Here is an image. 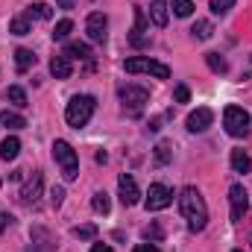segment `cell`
I'll use <instances>...</instances> for the list:
<instances>
[{
  "label": "cell",
  "mask_w": 252,
  "mask_h": 252,
  "mask_svg": "<svg viewBox=\"0 0 252 252\" xmlns=\"http://www.w3.org/2000/svg\"><path fill=\"white\" fill-rule=\"evenodd\" d=\"M179 211L188 220L190 232H202L205 229V223H208V205H205L202 193L196 188H190V185L182 188V193H179Z\"/></svg>",
  "instance_id": "obj_1"
},
{
  "label": "cell",
  "mask_w": 252,
  "mask_h": 252,
  "mask_svg": "<svg viewBox=\"0 0 252 252\" xmlns=\"http://www.w3.org/2000/svg\"><path fill=\"white\" fill-rule=\"evenodd\" d=\"M94 109H97V100L91 94H76V97H70V103L64 109V121L73 126V129H82V126L91 121Z\"/></svg>",
  "instance_id": "obj_2"
},
{
  "label": "cell",
  "mask_w": 252,
  "mask_h": 252,
  "mask_svg": "<svg viewBox=\"0 0 252 252\" xmlns=\"http://www.w3.org/2000/svg\"><path fill=\"white\" fill-rule=\"evenodd\" d=\"M53 158L56 164L62 167L64 182H73L79 176V158H76V150L67 144V141H53Z\"/></svg>",
  "instance_id": "obj_3"
},
{
  "label": "cell",
  "mask_w": 252,
  "mask_h": 252,
  "mask_svg": "<svg viewBox=\"0 0 252 252\" xmlns=\"http://www.w3.org/2000/svg\"><path fill=\"white\" fill-rule=\"evenodd\" d=\"M121 103H124V112L129 118H138L144 112V106L150 103V91L141 88V85H124L121 88Z\"/></svg>",
  "instance_id": "obj_4"
},
{
  "label": "cell",
  "mask_w": 252,
  "mask_h": 252,
  "mask_svg": "<svg viewBox=\"0 0 252 252\" xmlns=\"http://www.w3.org/2000/svg\"><path fill=\"white\" fill-rule=\"evenodd\" d=\"M223 126L232 138H247L250 135V112L241 106H226L223 112Z\"/></svg>",
  "instance_id": "obj_5"
},
{
  "label": "cell",
  "mask_w": 252,
  "mask_h": 252,
  "mask_svg": "<svg viewBox=\"0 0 252 252\" xmlns=\"http://www.w3.org/2000/svg\"><path fill=\"white\" fill-rule=\"evenodd\" d=\"M126 73H150V76H156V79H167L170 76V67L164 62H156V59H150V56H132V59H126Z\"/></svg>",
  "instance_id": "obj_6"
},
{
  "label": "cell",
  "mask_w": 252,
  "mask_h": 252,
  "mask_svg": "<svg viewBox=\"0 0 252 252\" xmlns=\"http://www.w3.org/2000/svg\"><path fill=\"white\" fill-rule=\"evenodd\" d=\"M170 202H173V190L167 188V185H161V182L150 185V190H147V199H144L147 211H161V208H167Z\"/></svg>",
  "instance_id": "obj_7"
},
{
  "label": "cell",
  "mask_w": 252,
  "mask_h": 252,
  "mask_svg": "<svg viewBox=\"0 0 252 252\" xmlns=\"http://www.w3.org/2000/svg\"><path fill=\"white\" fill-rule=\"evenodd\" d=\"M229 205H232V220L238 223V220H244V214H247V208H250V193L244 185H232L229 188Z\"/></svg>",
  "instance_id": "obj_8"
},
{
  "label": "cell",
  "mask_w": 252,
  "mask_h": 252,
  "mask_svg": "<svg viewBox=\"0 0 252 252\" xmlns=\"http://www.w3.org/2000/svg\"><path fill=\"white\" fill-rule=\"evenodd\" d=\"M106 30H109V21L103 12H91L88 21H85V32L91 41H106Z\"/></svg>",
  "instance_id": "obj_9"
},
{
  "label": "cell",
  "mask_w": 252,
  "mask_h": 252,
  "mask_svg": "<svg viewBox=\"0 0 252 252\" xmlns=\"http://www.w3.org/2000/svg\"><path fill=\"white\" fill-rule=\"evenodd\" d=\"M147 30H150V21H147V15H144V9H135V27H132V35H129V44H132V47H144V44L150 41V35H147Z\"/></svg>",
  "instance_id": "obj_10"
},
{
  "label": "cell",
  "mask_w": 252,
  "mask_h": 252,
  "mask_svg": "<svg viewBox=\"0 0 252 252\" xmlns=\"http://www.w3.org/2000/svg\"><path fill=\"white\" fill-rule=\"evenodd\" d=\"M118 188H121V202H124L126 208H129V205H138V199H141V190H138L135 179H132L129 173H121V179H118Z\"/></svg>",
  "instance_id": "obj_11"
},
{
  "label": "cell",
  "mask_w": 252,
  "mask_h": 252,
  "mask_svg": "<svg viewBox=\"0 0 252 252\" xmlns=\"http://www.w3.org/2000/svg\"><path fill=\"white\" fill-rule=\"evenodd\" d=\"M211 121H214V112L202 106V109H196V112L188 115V129L190 132H205V129L211 126Z\"/></svg>",
  "instance_id": "obj_12"
},
{
  "label": "cell",
  "mask_w": 252,
  "mask_h": 252,
  "mask_svg": "<svg viewBox=\"0 0 252 252\" xmlns=\"http://www.w3.org/2000/svg\"><path fill=\"white\" fill-rule=\"evenodd\" d=\"M38 193H41V173H32L30 182L21 190V199H24L27 205H30V202H38Z\"/></svg>",
  "instance_id": "obj_13"
},
{
  "label": "cell",
  "mask_w": 252,
  "mask_h": 252,
  "mask_svg": "<svg viewBox=\"0 0 252 252\" xmlns=\"http://www.w3.org/2000/svg\"><path fill=\"white\" fill-rule=\"evenodd\" d=\"M167 9H170L167 0H153V3H150V18H153L156 27H167V18H170Z\"/></svg>",
  "instance_id": "obj_14"
},
{
  "label": "cell",
  "mask_w": 252,
  "mask_h": 252,
  "mask_svg": "<svg viewBox=\"0 0 252 252\" xmlns=\"http://www.w3.org/2000/svg\"><path fill=\"white\" fill-rule=\"evenodd\" d=\"M62 56L85 62V59H91V47H88V44H82V41H70V44H64V53H62Z\"/></svg>",
  "instance_id": "obj_15"
},
{
  "label": "cell",
  "mask_w": 252,
  "mask_h": 252,
  "mask_svg": "<svg viewBox=\"0 0 252 252\" xmlns=\"http://www.w3.org/2000/svg\"><path fill=\"white\" fill-rule=\"evenodd\" d=\"M70 70H73V67H70V59H67V56H53V59H50V73H53L56 79H67Z\"/></svg>",
  "instance_id": "obj_16"
},
{
  "label": "cell",
  "mask_w": 252,
  "mask_h": 252,
  "mask_svg": "<svg viewBox=\"0 0 252 252\" xmlns=\"http://www.w3.org/2000/svg\"><path fill=\"white\" fill-rule=\"evenodd\" d=\"M50 21L53 18V9L47 6V3H30L27 6V21Z\"/></svg>",
  "instance_id": "obj_17"
},
{
  "label": "cell",
  "mask_w": 252,
  "mask_h": 252,
  "mask_svg": "<svg viewBox=\"0 0 252 252\" xmlns=\"http://www.w3.org/2000/svg\"><path fill=\"white\" fill-rule=\"evenodd\" d=\"M18 153H21V141H18L15 135H9V138L0 144V158H3V161H12V158H18Z\"/></svg>",
  "instance_id": "obj_18"
},
{
  "label": "cell",
  "mask_w": 252,
  "mask_h": 252,
  "mask_svg": "<svg viewBox=\"0 0 252 252\" xmlns=\"http://www.w3.org/2000/svg\"><path fill=\"white\" fill-rule=\"evenodd\" d=\"M232 170L235 173H250L252 170V161L244 150H232Z\"/></svg>",
  "instance_id": "obj_19"
},
{
  "label": "cell",
  "mask_w": 252,
  "mask_h": 252,
  "mask_svg": "<svg viewBox=\"0 0 252 252\" xmlns=\"http://www.w3.org/2000/svg\"><path fill=\"white\" fill-rule=\"evenodd\" d=\"M15 64H18V70L24 73V70H30L32 64H35V53L32 50H27V47H18L15 50Z\"/></svg>",
  "instance_id": "obj_20"
},
{
  "label": "cell",
  "mask_w": 252,
  "mask_h": 252,
  "mask_svg": "<svg viewBox=\"0 0 252 252\" xmlns=\"http://www.w3.org/2000/svg\"><path fill=\"white\" fill-rule=\"evenodd\" d=\"M190 32H193V38H199V41H208V38L214 35V27H211V21H196V24L190 27Z\"/></svg>",
  "instance_id": "obj_21"
},
{
  "label": "cell",
  "mask_w": 252,
  "mask_h": 252,
  "mask_svg": "<svg viewBox=\"0 0 252 252\" xmlns=\"http://www.w3.org/2000/svg\"><path fill=\"white\" fill-rule=\"evenodd\" d=\"M91 208H94L97 214H109V208H112L109 193H106V190H97V193H94V199H91Z\"/></svg>",
  "instance_id": "obj_22"
},
{
  "label": "cell",
  "mask_w": 252,
  "mask_h": 252,
  "mask_svg": "<svg viewBox=\"0 0 252 252\" xmlns=\"http://www.w3.org/2000/svg\"><path fill=\"white\" fill-rule=\"evenodd\" d=\"M0 124L6 126V129H24L27 121L21 115H15V112H0Z\"/></svg>",
  "instance_id": "obj_23"
},
{
  "label": "cell",
  "mask_w": 252,
  "mask_h": 252,
  "mask_svg": "<svg viewBox=\"0 0 252 252\" xmlns=\"http://www.w3.org/2000/svg\"><path fill=\"white\" fill-rule=\"evenodd\" d=\"M6 100H9L12 106L24 109V106H27V91H24V88H18V85H12V88L6 91Z\"/></svg>",
  "instance_id": "obj_24"
},
{
  "label": "cell",
  "mask_w": 252,
  "mask_h": 252,
  "mask_svg": "<svg viewBox=\"0 0 252 252\" xmlns=\"http://www.w3.org/2000/svg\"><path fill=\"white\" fill-rule=\"evenodd\" d=\"M170 9L176 18H190L193 15V3L190 0H170Z\"/></svg>",
  "instance_id": "obj_25"
},
{
  "label": "cell",
  "mask_w": 252,
  "mask_h": 252,
  "mask_svg": "<svg viewBox=\"0 0 252 252\" xmlns=\"http://www.w3.org/2000/svg\"><path fill=\"white\" fill-rule=\"evenodd\" d=\"M205 62H208V67H211L214 73H226V70H229V64H226V59H223L220 53H205Z\"/></svg>",
  "instance_id": "obj_26"
},
{
  "label": "cell",
  "mask_w": 252,
  "mask_h": 252,
  "mask_svg": "<svg viewBox=\"0 0 252 252\" xmlns=\"http://www.w3.org/2000/svg\"><path fill=\"white\" fill-rule=\"evenodd\" d=\"M70 30H73V21L70 18H64L56 24V30H53V41H64L67 35H70Z\"/></svg>",
  "instance_id": "obj_27"
},
{
  "label": "cell",
  "mask_w": 252,
  "mask_h": 252,
  "mask_svg": "<svg viewBox=\"0 0 252 252\" xmlns=\"http://www.w3.org/2000/svg\"><path fill=\"white\" fill-rule=\"evenodd\" d=\"M9 32L12 35H27L30 32V21L27 18H12L9 21Z\"/></svg>",
  "instance_id": "obj_28"
},
{
  "label": "cell",
  "mask_w": 252,
  "mask_h": 252,
  "mask_svg": "<svg viewBox=\"0 0 252 252\" xmlns=\"http://www.w3.org/2000/svg\"><path fill=\"white\" fill-rule=\"evenodd\" d=\"M153 156H156V164H167V161L173 158V150H170V144H164V141H161V144L156 147V153H153Z\"/></svg>",
  "instance_id": "obj_29"
},
{
  "label": "cell",
  "mask_w": 252,
  "mask_h": 252,
  "mask_svg": "<svg viewBox=\"0 0 252 252\" xmlns=\"http://www.w3.org/2000/svg\"><path fill=\"white\" fill-rule=\"evenodd\" d=\"M73 235H76V238H82V241H91V238L97 235V226H91V223H88V226H76V229H73Z\"/></svg>",
  "instance_id": "obj_30"
},
{
  "label": "cell",
  "mask_w": 252,
  "mask_h": 252,
  "mask_svg": "<svg viewBox=\"0 0 252 252\" xmlns=\"http://www.w3.org/2000/svg\"><path fill=\"white\" fill-rule=\"evenodd\" d=\"M232 6H235V0H211V12L214 15H226Z\"/></svg>",
  "instance_id": "obj_31"
},
{
  "label": "cell",
  "mask_w": 252,
  "mask_h": 252,
  "mask_svg": "<svg viewBox=\"0 0 252 252\" xmlns=\"http://www.w3.org/2000/svg\"><path fill=\"white\" fill-rule=\"evenodd\" d=\"M144 238H147V241H158V238H161V226H158V223L147 226V229H144Z\"/></svg>",
  "instance_id": "obj_32"
},
{
  "label": "cell",
  "mask_w": 252,
  "mask_h": 252,
  "mask_svg": "<svg viewBox=\"0 0 252 252\" xmlns=\"http://www.w3.org/2000/svg\"><path fill=\"white\" fill-rule=\"evenodd\" d=\"M173 97H176V103H188V100H190V91H188V85H176V91H173Z\"/></svg>",
  "instance_id": "obj_33"
},
{
  "label": "cell",
  "mask_w": 252,
  "mask_h": 252,
  "mask_svg": "<svg viewBox=\"0 0 252 252\" xmlns=\"http://www.w3.org/2000/svg\"><path fill=\"white\" fill-rule=\"evenodd\" d=\"M50 202L59 208V205L64 202V190H62V188H53V190H50Z\"/></svg>",
  "instance_id": "obj_34"
},
{
  "label": "cell",
  "mask_w": 252,
  "mask_h": 252,
  "mask_svg": "<svg viewBox=\"0 0 252 252\" xmlns=\"http://www.w3.org/2000/svg\"><path fill=\"white\" fill-rule=\"evenodd\" d=\"M132 252H158V247H153V244H138Z\"/></svg>",
  "instance_id": "obj_35"
},
{
  "label": "cell",
  "mask_w": 252,
  "mask_h": 252,
  "mask_svg": "<svg viewBox=\"0 0 252 252\" xmlns=\"http://www.w3.org/2000/svg\"><path fill=\"white\" fill-rule=\"evenodd\" d=\"M9 223H12V214H0V232H3Z\"/></svg>",
  "instance_id": "obj_36"
},
{
  "label": "cell",
  "mask_w": 252,
  "mask_h": 252,
  "mask_svg": "<svg viewBox=\"0 0 252 252\" xmlns=\"http://www.w3.org/2000/svg\"><path fill=\"white\" fill-rule=\"evenodd\" d=\"M59 3V9H73L76 6V0H56Z\"/></svg>",
  "instance_id": "obj_37"
},
{
  "label": "cell",
  "mask_w": 252,
  "mask_h": 252,
  "mask_svg": "<svg viewBox=\"0 0 252 252\" xmlns=\"http://www.w3.org/2000/svg\"><path fill=\"white\" fill-rule=\"evenodd\" d=\"M91 252H112V247H106V244H94Z\"/></svg>",
  "instance_id": "obj_38"
},
{
  "label": "cell",
  "mask_w": 252,
  "mask_h": 252,
  "mask_svg": "<svg viewBox=\"0 0 252 252\" xmlns=\"http://www.w3.org/2000/svg\"><path fill=\"white\" fill-rule=\"evenodd\" d=\"M235 252H241V250H235Z\"/></svg>",
  "instance_id": "obj_39"
}]
</instances>
